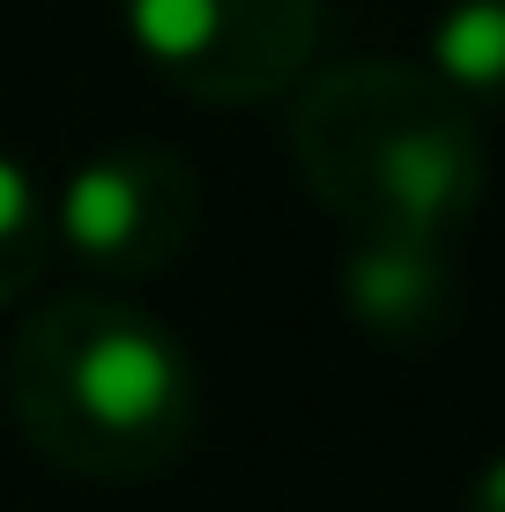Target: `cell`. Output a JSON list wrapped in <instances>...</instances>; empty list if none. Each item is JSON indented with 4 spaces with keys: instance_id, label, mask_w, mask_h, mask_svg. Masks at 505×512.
<instances>
[{
    "instance_id": "1",
    "label": "cell",
    "mask_w": 505,
    "mask_h": 512,
    "mask_svg": "<svg viewBox=\"0 0 505 512\" xmlns=\"http://www.w3.org/2000/svg\"><path fill=\"white\" fill-rule=\"evenodd\" d=\"M8 416L52 468L90 483H142L194 446L201 372L156 312L104 290L38 305L0 364Z\"/></svg>"
},
{
    "instance_id": "8",
    "label": "cell",
    "mask_w": 505,
    "mask_h": 512,
    "mask_svg": "<svg viewBox=\"0 0 505 512\" xmlns=\"http://www.w3.org/2000/svg\"><path fill=\"white\" fill-rule=\"evenodd\" d=\"M461 512H505V453H498V461H483V475L468 483V505Z\"/></svg>"
},
{
    "instance_id": "4",
    "label": "cell",
    "mask_w": 505,
    "mask_h": 512,
    "mask_svg": "<svg viewBox=\"0 0 505 512\" xmlns=\"http://www.w3.org/2000/svg\"><path fill=\"white\" fill-rule=\"evenodd\" d=\"M194 223L201 179L179 149H156V141H119V149L75 164V179L52 201V238L104 282L164 275L194 245Z\"/></svg>"
},
{
    "instance_id": "3",
    "label": "cell",
    "mask_w": 505,
    "mask_h": 512,
    "mask_svg": "<svg viewBox=\"0 0 505 512\" xmlns=\"http://www.w3.org/2000/svg\"><path fill=\"white\" fill-rule=\"evenodd\" d=\"M127 38L201 104H268L320 52V0H119Z\"/></svg>"
},
{
    "instance_id": "2",
    "label": "cell",
    "mask_w": 505,
    "mask_h": 512,
    "mask_svg": "<svg viewBox=\"0 0 505 512\" xmlns=\"http://www.w3.org/2000/svg\"><path fill=\"white\" fill-rule=\"evenodd\" d=\"M298 179L364 238L454 245L483 201L476 112L416 60H342L305 82L290 112Z\"/></svg>"
},
{
    "instance_id": "7",
    "label": "cell",
    "mask_w": 505,
    "mask_h": 512,
    "mask_svg": "<svg viewBox=\"0 0 505 512\" xmlns=\"http://www.w3.org/2000/svg\"><path fill=\"white\" fill-rule=\"evenodd\" d=\"M52 260V201L15 156H0V312L45 275Z\"/></svg>"
},
{
    "instance_id": "6",
    "label": "cell",
    "mask_w": 505,
    "mask_h": 512,
    "mask_svg": "<svg viewBox=\"0 0 505 512\" xmlns=\"http://www.w3.org/2000/svg\"><path fill=\"white\" fill-rule=\"evenodd\" d=\"M424 67L468 112H505V0H446Z\"/></svg>"
},
{
    "instance_id": "5",
    "label": "cell",
    "mask_w": 505,
    "mask_h": 512,
    "mask_svg": "<svg viewBox=\"0 0 505 512\" xmlns=\"http://www.w3.org/2000/svg\"><path fill=\"white\" fill-rule=\"evenodd\" d=\"M342 305L379 342H431L454 320V245L350 231V245H342Z\"/></svg>"
}]
</instances>
